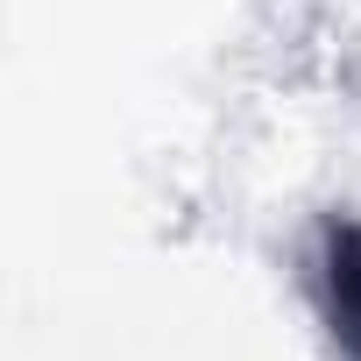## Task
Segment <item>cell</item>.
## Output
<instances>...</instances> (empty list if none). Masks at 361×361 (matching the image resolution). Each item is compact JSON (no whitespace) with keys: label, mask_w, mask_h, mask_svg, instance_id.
<instances>
[{"label":"cell","mask_w":361,"mask_h":361,"mask_svg":"<svg viewBox=\"0 0 361 361\" xmlns=\"http://www.w3.org/2000/svg\"><path fill=\"white\" fill-rule=\"evenodd\" d=\"M333 305H340L347 340L361 347V241H354V234L333 241Z\"/></svg>","instance_id":"cell-1"}]
</instances>
